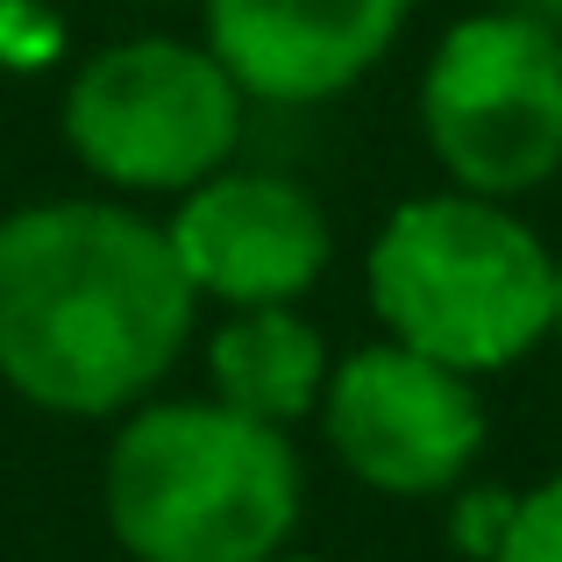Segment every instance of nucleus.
<instances>
[{
  "instance_id": "obj_2",
  "label": "nucleus",
  "mask_w": 562,
  "mask_h": 562,
  "mask_svg": "<svg viewBox=\"0 0 562 562\" xmlns=\"http://www.w3.org/2000/svg\"><path fill=\"white\" fill-rule=\"evenodd\" d=\"M108 520L136 562H271L300 527V456L221 398L150 406L108 456Z\"/></svg>"
},
{
  "instance_id": "obj_10",
  "label": "nucleus",
  "mask_w": 562,
  "mask_h": 562,
  "mask_svg": "<svg viewBox=\"0 0 562 562\" xmlns=\"http://www.w3.org/2000/svg\"><path fill=\"white\" fill-rule=\"evenodd\" d=\"M492 562H562V470L513 498V527Z\"/></svg>"
},
{
  "instance_id": "obj_3",
  "label": "nucleus",
  "mask_w": 562,
  "mask_h": 562,
  "mask_svg": "<svg viewBox=\"0 0 562 562\" xmlns=\"http://www.w3.org/2000/svg\"><path fill=\"white\" fill-rule=\"evenodd\" d=\"M555 263L527 221L477 192L406 200L371 243V306L392 342L449 371H506L549 335Z\"/></svg>"
},
{
  "instance_id": "obj_5",
  "label": "nucleus",
  "mask_w": 562,
  "mask_h": 562,
  "mask_svg": "<svg viewBox=\"0 0 562 562\" xmlns=\"http://www.w3.org/2000/svg\"><path fill=\"white\" fill-rule=\"evenodd\" d=\"M65 136L79 165L108 186L179 192L228 165L243 136V86L214 50H192V43H114L71 79Z\"/></svg>"
},
{
  "instance_id": "obj_1",
  "label": "nucleus",
  "mask_w": 562,
  "mask_h": 562,
  "mask_svg": "<svg viewBox=\"0 0 562 562\" xmlns=\"http://www.w3.org/2000/svg\"><path fill=\"white\" fill-rule=\"evenodd\" d=\"M192 278L165 228L108 200L0 221V378L50 413H114L179 363Z\"/></svg>"
},
{
  "instance_id": "obj_8",
  "label": "nucleus",
  "mask_w": 562,
  "mask_h": 562,
  "mask_svg": "<svg viewBox=\"0 0 562 562\" xmlns=\"http://www.w3.org/2000/svg\"><path fill=\"white\" fill-rule=\"evenodd\" d=\"M413 0H206V50L257 100H328L398 43Z\"/></svg>"
},
{
  "instance_id": "obj_13",
  "label": "nucleus",
  "mask_w": 562,
  "mask_h": 562,
  "mask_svg": "<svg viewBox=\"0 0 562 562\" xmlns=\"http://www.w3.org/2000/svg\"><path fill=\"white\" fill-rule=\"evenodd\" d=\"M271 562H314V555H271Z\"/></svg>"
},
{
  "instance_id": "obj_4",
  "label": "nucleus",
  "mask_w": 562,
  "mask_h": 562,
  "mask_svg": "<svg viewBox=\"0 0 562 562\" xmlns=\"http://www.w3.org/2000/svg\"><path fill=\"white\" fill-rule=\"evenodd\" d=\"M420 122L449 179L513 200L562 171V43L527 14H470L435 43Z\"/></svg>"
},
{
  "instance_id": "obj_6",
  "label": "nucleus",
  "mask_w": 562,
  "mask_h": 562,
  "mask_svg": "<svg viewBox=\"0 0 562 562\" xmlns=\"http://www.w3.org/2000/svg\"><path fill=\"white\" fill-rule=\"evenodd\" d=\"M328 441L371 492L427 498L449 492L484 449L477 384L406 342L357 349L321 392Z\"/></svg>"
},
{
  "instance_id": "obj_7",
  "label": "nucleus",
  "mask_w": 562,
  "mask_h": 562,
  "mask_svg": "<svg viewBox=\"0 0 562 562\" xmlns=\"http://www.w3.org/2000/svg\"><path fill=\"white\" fill-rule=\"evenodd\" d=\"M192 292L228 306H285L328 271V221L306 186L278 171H214L171 221Z\"/></svg>"
},
{
  "instance_id": "obj_12",
  "label": "nucleus",
  "mask_w": 562,
  "mask_h": 562,
  "mask_svg": "<svg viewBox=\"0 0 562 562\" xmlns=\"http://www.w3.org/2000/svg\"><path fill=\"white\" fill-rule=\"evenodd\" d=\"M549 335L562 342V263H555V285H549Z\"/></svg>"
},
{
  "instance_id": "obj_9",
  "label": "nucleus",
  "mask_w": 562,
  "mask_h": 562,
  "mask_svg": "<svg viewBox=\"0 0 562 562\" xmlns=\"http://www.w3.org/2000/svg\"><path fill=\"white\" fill-rule=\"evenodd\" d=\"M214 384L221 406L249 413L263 427H285L328 392V349L285 306H243L214 335Z\"/></svg>"
},
{
  "instance_id": "obj_11",
  "label": "nucleus",
  "mask_w": 562,
  "mask_h": 562,
  "mask_svg": "<svg viewBox=\"0 0 562 562\" xmlns=\"http://www.w3.org/2000/svg\"><path fill=\"white\" fill-rule=\"evenodd\" d=\"M506 527H513V492H470L463 506H456V541H463V555H477V562L498 555Z\"/></svg>"
}]
</instances>
